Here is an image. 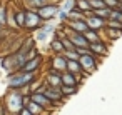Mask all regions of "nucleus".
I'll return each mask as SVG.
<instances>
[{"mask_svg": "<svg viewBox=\"0 0 122 115\" xmlns=\"http://www.w3.org/2000/svg\"><path fill=\"white\" fill-rule=\"evenodd\" d=\"M30 100L32 102H35V103H39L40 107H44L45 110H52V108H55V105L45 97V93L44 92H40V90H37V92H32L30 93Z\"/></svg>", "mask_w": 122, "mask_h": 115, "instance_id": "obj_8", "label": "nucleus"}, {"mask_svg": "<svg viewBox=\"0 0 122 115\" xmlns=\"http://www.w3.org/2000/svg\"><path fill=\"white\" fill-rule=\"evenodd\" d=\"M67 37L72 40V43L75 45V48H77V47H87V48H89V40L85 38L84 34H79V32H74V30H72Z\"/></svg>", "mask_w": 122, "mask_h": 115, "instance_id": "obj_13", "label": "nucleus"}, {"mask_svg": "<svg viewBox=\"0 0 122 115\" xmlns=\"http://www.w3.org/2000/svg\"><path fill=\"white\" fill-rule=\"evenodd\" d=\"M25 107H27V108H29V110L34 113V115H45V112H47L44 107H40L39 103H35V102H32V100H30V102H29Z\"/></svg>", "mask_w": 122, "mask_h": 115, "instance_id": "obj_16", "label": "nucleus"}, {"mask_svg": "<svg viewBox=\"0 0 122 115\" xmlns=\"http://www.w3.org/2000/svg\"><path fill=\"white\" fill-rule=\"evenodd\" d=\"M9 4H0V25L7 27V15H9Z\"/></svg>", "mask_w": 122, "mask_h": 115, "instance_id": "obj_22", "label": "nucleus"}, {"mask_svg": "<svg viewBox=\"0 0 122 115\" xmlns=\"http://www.w3.org/2000/svg\"><path fill=\"white\" fill-rule=\"evenodd\" d=\"M105 35H107V42H115L122 37V30L117 29H105Z\"/></svg>", "mask_w": 122, "mask_h": 115, "instance_id": "obj_17", "label": "nucleus"}, {"mask_svg": "<svg viewBox=\"0 0 122 115\" xmlns=\"http://www.w3.org/2000/svg\"><path fill=\"white\" fill-rule=\"evenodd\" d=\"M50 68L55 72H67V58L64 53H52L50 57Z\"/></svg>", "mask_w": 122, "mask_h": 115, "instance_id": "obj_7", "label": "nucleus"}, {"mask_svg": "<svg viewBox=\"0 0 122 115\" xmlns=\"http://www.w3.org/2000/svg\"><path fill=\"white\" fill-rule=\"evenodd\" d=\"M37 78V72H25V70H19V72H14L9 75L7 78V85L9 88H14V90H20L27 85H30L34 80Z\"/></svg>", "mask_w": 122, "mask_h": 115, "instance_id": "obj_2", "label": "nucleus"}, {"mask_svg": "<svg viewBox=\"0 0 122 115\" xmlns=\"http://www.w3.org/2000/svg\"><path fill=\"white\" fill-rule=\"evenodd\" d=\"M30 102V95H24L20 90L10 88V92L4 98V105L9 112V115H19L20 110Z\"/></svg>", "mask_w": 122, "mask_h": 115, "instance_id": "obj_1", "label": "nucleus"}, {"mask_svg": "<svg viewBox=\"0 0 122 115\" xmlns=\"http://www.w3.org/2000/svg\"><path fill=\"white\" fill-rule=\"evenodd\" d=\"M0 115H9V112H7V108H5V105H4V102H0Z\"/></svg>", "mask_w": 122, "mask_h": 115, "instance_id": "obj_34", "label": "nucleus"}, {"mask_svg": "<svg viewBox=\"0 0 122 115\" xmlns=\"http://www.w3.org/2000/svg\"><path fill=\"white\" fill-rule=\"evenodd\" d=\"M84 35H85V38L89 40V43H94V42L102 40V37H100V32H99V30H90V29H89Z\"/></svg>", "mask_w": 122, "mask_h": 115, "instance_id": "obj_23", "label": "nucleus"}, {"mask_svg": "<svg viewBox=\"0 0 122 115\" xmlns=\"http://www.w3.org/2000/svg\"><path fill=\"white\" fill-rule=\"evenodd\" d=\"M50 0H25V9H39V7H42V5H45V4H49Z\"/></svg>", "mask_w": 122, "mask_h": 115, "instance_id": "obj_24", "label": "nucleus"}, {"mask_svg": "<svg viewBox=\"0 0 122 115\" xmlns=\"http://www.w3.org/2000/svg\"><path fill=\"white\" fill-rule=\"evenodd\" d=\"M79 62H80V65H82V70H84V73H85V75H92V73L97 70L99 63L102 62V57H97V55H94V53L90 52V53L80 55Z\"/></svg>", "mask_w": 122, "mask_h": 115, "instance_id": "obj_3", "label": "nucleus"}, {"mask_svg": "<svg viewBox=\"0 0 122 115\" xmlns=\"http://www.w3.org/2000/svg\"><path fill=\"white\" fill-rule=\"evenodd\" d=\"M84 19H85V14H84L82 10H79L77 7L69 12V20H84ZM69 20H67V22H69Z\"/></svg>", "mask_w": 122, "mask_h": 115, "instance_id": "obj_25", "label": "nucleus"}, {"mask_svg": "<svg viewBox=\"0 0 122 115\" xmlns=\"http://www.w3.org/2000/svg\"><path fill=\"white\" fill-rule=\"evenodd\" d=\"M75 7H77L79 10H82L85 15L92 14V7H90V4H89V0H75Z\"/></svg>", "mask_w": 122, "mask_h": 115, "instance_id": "obj_18", "label": "nucleus"}, {"mask_svg": "<svg viewBox=\"0 0 122 115\" xmlns=\"http://www.w3.org/2000/svg\"><path fill=\"white\" fill-rule=\"evenodd\" d=\"M104 2H105V5H107L109 9H117L120 0H104Z\"/></svg>", "mask_w": 122, "mask_h": 115, "instance_id": "obj_33", "label": "nucleus"}, {"mask_svg": "<svg viewBox=\"0 0 122 115\" xmlns=\"http://www.w3.org/2000/svg\"><path fill=\"white\" fill-rule=\"evenodd\" d=\"M15 24H17V29L25 27V9L24 10H20V9L15 10Z\"/></svg>", "mask_w": 122, "mask_h": 115, "instance_id": "obj_19", "label": "nucleus"}, {"mask_svg": "<svg viewBox=\"0 0 122 115\" xmlns=\"http://www.w3.org/2000/svg\"><path fill=\"white\" fill-rule=\"evenodd\" d=\"M62 85H79V82L70 72H62Z\"/></svg>", "mask_w": 122, "mask_h": 115, "instance_id": "obj_20", "label": "nucleus"}, {"mask_svg": "<svg viewBox=\"0 0 122 115\" xmlns=\"http://www.w3.org/2000/svg\"><path fill=\"white\" fill-rule=\"evenodd\" d=\"M2 29H4V27H2V25H0V30H2Z\"/></svg>", "mask_w": 122, "mask_h": 115, "instance_id": "obj_37", "label": "nucleus"}, {"mask_svg": "<svg viewBox=\"0 0 122 115\" xmlns=\"http://www.w3.org/2000/svg\"><path fill=\"white\" fill-rule=\"evenodd\" d=\"M105 29H117V30H122V22H117V20H107V22H105Z\"/></svg>", "mask_w": 122, "mask_h": 115, "instance_id": "obj_30", "label": "nucleus"}, {"mask_svg": "<svg viewBox=\"0 0 122 115\" xmlns=\"http://www.w3.org/2000/svg\"><path fill=\"white\" fill-rule=\"evenodd\" d=\"M40 92H44L45 93V97L55 105V107H59L62 102H64V95H62V92H60V88H54V87H49V85H42V88H40Z\"/></svg>", "mask_w": 122, "mask_h": 115, "instance_id": "obj_6", "label": "nucleus"}, {"mask_svg": "<svg viewBox=\"0 0 122 115\" xmlns=\"http://www.w3.org/2000/svg\"><path fill=\"white\" fill-rule=\"evenodd\" d=\"M57 19H59L62 24H65V22L69 20V12H65V10H62V9H60V10H59V14H57Z\"/></svg>", "mask_w": 122, "mask_h": 115, "instance_id": "obj_32", "label": "nucleus"}, {"mask_svg": "<svg viewBox=\"0 0 122 115\" xmlns=\"http://www.w3.org/2000/svg\"><path fill=\"white\" fill-rule=\"evenodd\" d=\"M92 14H94V15H97V17H100V19H104V20H109L110 9H109V7H104V9H95V10H92Z\"/></svg>", "mask_w": 122, "mask_h": 115, "instance_id": "obj_26", "label": "nucleus"}, {"mask_svg": "<svg viewBox=\"0 0 122 115\" xmlns=\"http://www.w3.org/2000/svg\"><path fill=\"white\" fill-rule=\"evenodd\" d=\"M59 10H60V4H54V2H49V4H45V5H42V7L37 9L42 22H52L57 17Z\"/></svg>", "mask_w": 122, "mask_h": 115, "instance_id": "obj_5", "label": "nucleus"}, {"mask_svg": "<svg viewBox=\"0 0 122 115\" xmlns=\"http://www.w3.org/2000/svg\"><path fill=\"white\" fill-rule=\"evenodd\" d=\"M50 52L52 53H64L65 52V47H64V42L60 37L54 35L52 40H50Z\"/></svg>", "mask_w": 122, "mask_h": 115, "instance_id": "obj_15", "label": "nucleus"}, {"mask_svg": "<svg viewBox=\"0 0 122 115\" xmlns=\"http://www.w3.org/2000/svg\"><path fill=\"white\" fill-rule=\"evenodd\" d=\"M109 20H117V22H122V12H120L119 9H110Z\"/></svg>", "mask_w": 122, "mask_h": 115, "instance_id": "obj_29", "label": "nucleus"}, {"mask_svg": "<svg viewBox=\"0 0 122 115\" xmlns=\"http://www.w3.org/2000/svg\"><path fill=\"white\" fill-rule=\"evenodd\" d=\"M65 24H67V27H69L70 30L79 32V34H85V32L89 30V25H87L85 19H84V20H69V22H65Z\"/></svg>", "mask_w": 122, "mask_h": 115, "instance_id": "obj_14", "label": "nucleus"}, {"mask_svg": "<svg viewBox=\"0 0 122 115\" xmlns=\"http://www.w3.org/2000/svg\"><path fill=\"white\" fill-rule=\"evenodd\" d=\"M60 9L65 10V12H70L75 9V0H64V2L60 4Z\"/></svg>", "mask_w": 122, "mask_h": 115, "instance_id": "obj_28", "label": "nucleus"}, {"mask_svg": "<svg viewBox=\"0 0 122 115\" xmlns=\"http://www.w3.org/2000/svg\"><path fill=\"white\" fill-rule=\"evenodd\" d=\"M85 22H87L90 30H102V29H105V22L107 20H104V19L94 15V14H89V15H85Z\"/></svg>", "mask_w": 122, "mask_h": 115, "instance_id": "obj_10", "label": "nucleus"}, {"mask_svg": "<svg viewBox=\"0 0 122 115\" xmlns=\"http://www.w3.org/2000/svg\"><path fill=\"white\" fill-rule=\"evenodd\" d=\"M44 83L49 85V87H54V88H60L62 87V73L49 68V72L45 73V82Z\"/></svg>", "mask_w": 122, "mask_h": 115, "instance_id": "obj_9", "label": "nucleus"}, {"mask_svg": "<svg viewBox=\"0 0 122 115\" xmlns=\"http://www.w3.org/2000/svg\"><path fill=\"white\" fill-rule=\"evenodd\" d=\"M77 90H79V85H62V87H60V92H62V95H64V98H67V97H70V95H75Z\"/></svg>", "mask_w": 122, "mask_h": 115, "instance_id": "obj_21", "label": "nucleus"}, {"mask_svg": "<svg viewBox=\"0 0 122 115\" xmlns=\"http://www.w3.org/2000/svg\"><path fill=\"white\" fill-rule=\"evenodd\" d=\"M42 19H40V15H39V12L35 10V9H25V30H29V32H35L37 29H40L42 27Z\"/></svg>", "mask_w": 122, "mask_h": 115, "instance_id": "obj_4", "label": "nucleus"}, {"mask_svg": "<svg viewBox=\"0 0 122 115\" xmlns=\"http://www.w3.org/2000/svg\"><path fill=\"white\" fill-rule=\"evenodd\" d=\"M109 43L107 42H104V40H99V42H94V43H89V48H90V52L94 53V55H97V57H105L107 53H109V47H107Z\"/></svg>", "mask_w": 122, "mask_h": 115, "instance_id": "obj_11", "label": "nucleus"}, {"mask_svg": "<svg viewBox=\"0 0 122 115\" xmlns=\"http://www.w3.org/2000/svg\"><path fill=\"white\" fill-rule=\"evenodd\" d=\"M89 4H90L92 10H95V9H104V7H107L104 0H89Z\"/></svg>", "mask_w": 122, "mask_h": 115, "instance_id": "obj_31", "label": "nucleus"}, {"mask_svg": "<svg viewBox=\"0 0 122 115\" xmlns=\"http://www.w3.org/2000/svg\"><path fill=\"white\" fill-rule=\"evenodd\" d=\"M64 57H65L67 60H79V58H80V55H79V52H77L75 48L65 50V52H64Z\"/></svg>", "mask_w": 122, "mask_h": 115, "instance_id": "obj_27", "label": "nucleus"}, {"mask_svg": "<svg viewBox=\"0 0 122 115\" xmlns=\"http://www.w3.org/2000/svg\"><path fill=\"white\" fill-rule=\"evenodd\" d=\"M117 9H119V10L122 12V0H120V2H119V7H117Z\"/></svg>", "mask_w": 122, "mask_h": 115, "instance_id": "obj_36", "label": "nucleus"}, {"mask_svg": "<svg viewBox=\"0 0 122 115\" xmlns=\"http://www.w3.org/2000/svg\"><path fill=\"white\" fill-rule=\"evenodd\" d=\"M42 62H44V57L39 53V55H35L34 58L27 60V63L24 65V68H22V70H25V72H39V68H40Z\"/></svg>", "mask_w": 122, "mask_h": 115, "instance_id": "obj_12", "label": "nucleus"}, {"mask_svg": "<svg viewBox=\"0 0 122 115\" xmlns=\"http://www.w3.org/2000/svg\"><path fill=\"white\" fill-rule=\"evenodd\" d=\"M19 115H34V113H32V112H30L27 107H24V108L20 110V113H19Z\"/></svg>", "mask_w": 122, "mask_h": 115, "instance_id": "obj_35", "label": "nucleus"}]
</instances>
